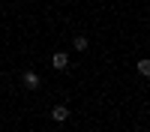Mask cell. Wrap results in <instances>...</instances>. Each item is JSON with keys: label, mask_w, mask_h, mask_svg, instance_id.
Masks as SVG:
<instances>
[{"label": "cell", "mask_w": 150, "mask_h": 132, "mask_svg": "<svg viewBox=\"0 0 150 132\" xmlns=\"http://www.w3.org/2000/svg\"><path fill=\"white\" fill-rule=\"evenodd\" d=\"M21 81H24V87H27V90H36V87L42 84V78L36 75V72H24V75H21Z\"/></svg>", "instance_id": "6da1fadb"}, {"label": "cell", "mask_w": 150, "mask_h": 132, "mask_svg": "<svg viewBox=\"0 0 150 132\" xmlns=\"http://www.w3.org/2000/svg\"><path fill=\"white\" fill-rule=\"evenodd\" d=\"M51 117H54V123H66V120H69V108L66 105H54L51 108Z\"/></svg>", "instance_id": "7a4b0ae2"}, {"label": "cell", "mask_w": 150, "mask_h": 132, "mask_svg": "<svg viewBox=\"0 0 150 132\" xmlns=\"http://www.w3.org/2000/svg\"><path fill=\"white\" fill-rule=\"evenodd\" d=\"M51 66H54V69H66V66H69V54H63V51H57V54L51 57Z\"/></svg>", "instance_id": "3957f363"}, {"label": "cell", "mask_w": 150, "mask_h": 132, "mask_svg": "<svg viewBox=\"0 0 150 132\" xmlns=\"http://www.w3.org/2000/svg\"><path fill=\"white\" fill-rule=\"evenodd\" d=\"M75 51H87V36H75Z\"/></svg>", "instance_id": "277c9868"}, {"label": "cell", "mask_w": 150, "mask_h": 132, "mask_svg": "<svg viewBox=\"0 0 150 132\" xmlns=\"http://www.w3.org/2000/svg\"><path fill=\"white\" fill-rule=\"evenodd\" d=\"M138 72H141V75H150V63H147V60H141V63H138Z\"/></svg>", "instance_id": "5b68a950"}]
</instances>
